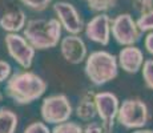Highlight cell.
Returning a JSON list of instances; mask_svg holds the SVG:
<instances>
[{"label": "cell", "instance_id": "7a4b0ae2", "mask_svg": "<svg viewBox=\"0 0 153 133\" xmlns=\"http://www.w3.org/2000/svg\"><path fill=\"white\" fill-rule=\"evenodd\" d=\"M23 29V36L35 51L55 48L61 39V24L56 17L48 20L32 19Z\"/></svg>", "mask_w": 153, "mask_h": 133}, {"label": "cell", "instance_id": "30bf717a", "mask_svg": "<svg viewBox=\"0 0 153 133\" xmlns=\"http://www.w3.org/2000/svg\"><path fill=\"white\" fill-rule=\"evenodd\" d=\"M85 35L95 43L108 45L111 39V17L107 13H100L95 16L85 25Z\"/></svg>", "mask_w": 153, "mask_h": 133}, {"label": "cell", "instance_id": "52a82bcc", "mask_svg": "<svg viewBox=\"0 0 153 133\" xmlns=\"http://www.w3.org/2000/svg\"><path fill=\"white\" fill-rule=\"evenodd\" d=\"M8 55L24 69H29L35 57V49L31 44L19 33H8L4 39Z\"/></svg>", "mask_w": 153, "mask_h": 133}, {"label": "cell", "instance_id": "d6986e66", "mask_svg": "<svg viewBox=\"0 0 153 133\" xmlns=\"http://www.w3.org/2000/svg\"><path fill=\"white\" fill-rule=\"evenodd\" d=\"M136 25L140 29V32H148L153 29V10L146 13L140 15V17L136 20Z\"/></svg>", "mask_w": 153, "mask_h": 133}, {"label": "cell", "instance_id": "44dd1931", "mask_svg": "<svg viewBox=\"0 0 153 133\" xmlns=\"http://www.w3.org/2000/svg\"><path fill=\"white\" fill-rule=\"evenodd\" d=\"M133 8L139 15L153 10V0H133Z\"/></svg>", "mask_w": 153, "mask_h": 133}, {"label": "cell", "instance_id": "5bb4252c", "mask_svg": "<svg viewBox=\"0 0 153 133\" xmlns=\"http://www.w3.org/2000/svg\"><path fill=\"white\" fill-rule=\"evenodd\" d=\"M97 114L95 104V92L88 91L79 100V104L76 106V116L83 121L93 120Z\"/></svg>", "mask_w": 153, "mask_h": 133}, {"label": "cell", "instance_id": "6da1fadb", "mask_svg": "<svg viewBox=\"0 0 153 133\" xmlns=\"http://www.w3.org/2000/svg\"><path fill=\"white\" fill-rule=\"evenodd\" d=\"M7 96L19 105L36 101L47 91V82L33 72H19L10 76L5 85Z\"/></svg>", "mask_w": 153, "mask_h": 133}, {"label": "cell", "instance_id": "d4e9b609", "mask_svg": "<svg viewBox=\"0 0 153 133\" xmlns=\"http://www.w3.org/2000/svg\"><path fill=\"white\" fill-rule=\"evenodd\" d=\"M144 45H145V49L148 51L151 55H153V32L148 33L145 36V40H144Z\"/></svg>", "mask_w": 153, "mask_h": 133}, {"label": "cell", "instance_id": "ba28073f", "mask_svg": "<svg viewBox=\"0 0 153 133\" xmlns=\"http://www.w3.org/2000/svg\"><path fill=\"white\" fill-rule=\"evenodd\" d=\"M95 104L96 112L102 121L104 133H112L114 126L117 112H119V99L116 94L111 92H100L95 93Z\"/></svg>", "mask_w": 153, "mask_h": 133}, {"label": "cell", "instance_id": "cb8c5ba5", "mask_svg": "<svg viewBox=\"0 0 153 133\" xmlns=\"http://www.w3.org/2000/svg\"><path fill=\"white\" fill-rule=\"evenodd\" d=\"M83 133H104L102 125L99 123H89L87 126L83 128Z\"/></svg>", "mask_w": 153, "mask_h": 133}, {"label": "cell", "instance_id": "3957f363", "mask_svg": "<svg viewBox=\"0 0 153 133\" xmlns=\"http://www.w3.org/2000/svg\"><path fill=\"white\" fill-rule=\"evenodd\" d=\"M84 71L92 84L96 87L104 85L117 77V57L107 51H96L87 57Z\"/></svg>", "mask_w": 153, "mask_h": 133}, {"label": "cell", "instance_id": "9c48e42d", "mask_svg": "<svg viewBox=\"0 0 153 133\" xmlns=\"http://www.w3.org/2000/svg\"><path fill=\"white\" fill-rule=\"evenodd\" d=\"M53 11L61 27L69 35H79L84 29L83 19L72 4L65 1H57L53 4Z\"/></svg>", "mask_w": 153, "mask_h": 133}, {"label": "cell", "instance_id": "4316f807", "mask_svg": "<svg viewBox=\"0 0 153 133\" xmlns=\"http://www.w3.org/2000/svg\"><path fill=\"white\" fill-rule=\"evenodd\" d=\"M0 100H1V93H0Z\"/></svg>", "mask_w": 153, "mask_h": 133}, {"label": "cell", "instance_id": "ac0fdd59", "mask_svg": "<svg viewBox=\"0 0 153 133\" xmlns=\"http://www.w3.org/2000/svg\"><path fill=\"white\" fill-rule=\"evenodd\" d=\"M141 71H143V79L145 82V87L153 91V59H148L144 61Z\"/></svg>", "mask_w": 153, "mask_h": 133}, {"label": "cell", "instance_id": "5b68a950", "mask_svg": "<svg viewBox=\"0 0 153 133\" xmlns=\"http://www.w3.org/2000/svg\"><path fill=\"white\" fill-rule=\"evenodd\" d=\"M72 112V105L65 94H52L45 97L40 106L43 121L53 125L69 121Z\"/></svg>", "mask_w": 153, "mask_h": 133}, {"label": "cell", "instance_id": "7402d4cb", "mask_svg": "<svg viewBox=\"0 0 153 133\" xmlns=\"http://www.w3.org/2000/svg\"><path fill=\"white\" fill-rule=\"evenodd\" d=\"M24 133H51V129L48 128L45 123L42 121H36V123H32L25 128Z\"/></svg>", "mask_w": 153, "mask_h": 133}, {"label": "cell", "instance_id": "2e32d148", "mask_svg": "<svg viewBox=\"0 0 153 133\" xmlns=\"http://www.w3.org/2000/svg\"><path fill=\"white\" fill-rule=\"evenodd\" d=\"M84 1L88 4L91 11L104 13L107 11L112 10V8H114L117 0H84Z\"/></svg>", "mask_w": 153, "mask_h": 133}, {"label": "cell", "instance_id": "8fae6325", "mask_svg": "<svg viewBox=\"0 0 153 133\" xmlns=\"http://www.w3.org/2000/svg\"><path fill=\"white\" fill-rule=\"evenodd\" d=\"M60 51L65 61L80 64L87 59V45L79 35H68L60 41Z\"/></svg>", "mask_w": 153, "mask_h": 133}, {"label": "cell", "instance_id": "484cf974", "mask_svg": "<svg viewBox=\"0 0 153 133\" xmlns=\"http://www.w3.org/2000/svg\"><path fill=\"white\" fill-rule=\"evenodd\" d=\"M133 133H153V131H151V129H139V131H136Z\"/></svg>", "mask_w": 153, "mask_h": 133}, {"label": "cell", "instance_id": "603a6c76", "mask_svg": "<svg viewBox=\"0 0 153 133\" xmlns=\"http://www.w3.org/2000/svg\"><path fill=\"white\" fill-rule=\"evenodd\" d=\"M11 71H12V68H11L10 63H7L4 60H0V82H4L10 79Z\"/></svg>", "mask_w": 153, "mask_h": 133}, {"label": "cell", "instance_id": "4fadbf2b", "mask_svg": "<svg viewBox=\"0 0 153 133\" xmlns=\"http://www.w3.org/2000/svg\"><path fill=\"white\" fill-rule=\"evenodd\" d=\"M0 27L8 33H17L25 27V13L24 11L19 10H10L4 12L0 17Z\"/></svg>", "mask_w": 153, "mask_h": 133}, {"label": "cell", "instance_id": "8992f818", "mask_svg": "<svg viewBox=\"0 0 153 133\" xmlns=\"http://www.w3.org/2000/svg\"><path fill=\"white\" fill-rule=\"evenodd\" d=\"M111 32L116 43L124 47L134 45L141 37L140 29L129 13H120L111 19Z\"/></svg>", "mask_w": 153, "mask_h": 133}, {"label": "cell", "instance_id": "9a60e30c", "mask_svg": "<svg viewBox=\"0 0 153 133\" xmlns=\"http://www.w3.org/2000/svg\"><path fill=\"white\" fill-rule=\"evenodd\" d=\"M17 121L16 113L11 109H0V133H15Z\"/></svg>", "mask_w": 153, "mask_h": 133}, {"label": "cell", "instance_id": "e0dca14e", "mask_svg": "<svg viewBox=\"0 0 153 133\" xmlns=\"http://www.w3.org/2000/svg\"><path fill=\"white\" fill-rule=\"evenodd\" d=\"M51 133H83V128L77 123L65 121V123L55 125V128L51 131Z\"/></svg>", "mask_w": 153, "mask_h": 133}, {"label": "cell", "instance_id": "ffe728a7", "mask_svg": "<svg viewBox=\"0 0 153 133\" xmlns=\"http://www.w3.org/2000/svg\"><path fill=\"white\" fill-rule=\"evenodd\" d=\"M22 4H24L25 7L31 8L33 11H44L48 8V5L52 3V0H19Z\"/></svg>", "mask_w": 153, "mask_h": 133}, {"label": "cell", "instance_id": "7c38bea8", "mask_svg": "<svg viewBox=\"0 0 153 133\" xmlns=\"http://www.w3.org/2000/svg\"><path fill=\"white\" fill-rule=\"evenodd\" d=\"M144 63V55L140 48L134 45H129L123 48L117 57V64L126 73H137L141 69Z\"/></svg>", "mask_w": 153, "mask_h": 133}, {"label": "cell", "instance_id": "277c9868", "mask_svg": "<svg viewBox=\"0 0 153 133\" xmlns=\"http://www.w3.org/2000/svg\"><path fill=\"white\" fill-rule=\"evenodd\" d=\"M120 125L126 129L143 128L149 120V111L146 104L140 99L124 100L119 106L116 116Z\"/></svg>", "mask_w": 153, "mask_h": 133}]
</instances>
